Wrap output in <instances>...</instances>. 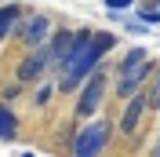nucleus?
<instances>
[{
  "instance_id": "f257e3e1",
  "label": "nucleus",
  "mask_w": 160,
  "mask_h": 157,
  "mask_svg": "<svg viewBox=\"0 0 160 157\" xmlns=\"http://www.w3.org/2000/svg\"><path fill=\"white\" fill-rule=\"evenodd\" d=\"M153 69H157V62L149 59V51L146 48H131L128 55H124V62L117 66V95L128 102L131 95H138L142 84L153 77Z\"/></svg>"
},
{
  "instance_id": "f03ea898",
  "label": "nucleus",
  "mask_w": 160,
  "mask_h": 157,
  "mask_svg": "<svg viewBox=\"0 0 160 157\" xmlns=\"http://www.w3.org/2000/svg\"><path fill=\"white\" fill-rule=\"evenodd\" d=\"M109 139H113V121L91 117L77 132V139H73V157H102V150L109 146Z\"/></svg>"
},
{
  "instance_id": "7ed1b4c3",
  "label": "nucleus",
  "mask_w": 160,
  "mask_h": 157,
  "mask_svg": "<svg viewBox=\"0 0 160 157\" xmlns=\"http://www.w3.org/2000/svg\"><path fill=\"white\" fill-rule=\"evenodd\" d=\"M102 99H106V73L95 69V73L77 88V117H80V121H91L95 113H98Z\"/></svg>"
},
{
  "instance_id": "20e7f679",
  "label": "nucleus",
  "mask_w": 160,
  "mask_h": 157,
  "mask_svg": "<svg viewBox=\"0 0 160 157\" xmlns=\"http://www.w3.org/2000/svg\"><path fill=\"white\" fill-rule=\"evenodd\" d=\"M51 30H55V22H51L48 11H33V15L22 19V26L15 30V37L22 40V48H26V51H33V48H44V44H48Z\"/></svg>"
},
{
  "instance_id": "39448f33",
  "label": "nucleus",
  "mask_w": 160,
  "mask_h": 157,
  "mask_svg": "<svg viewBox=\"0 0 160 157\" xmlns=\"http://www.w3.org/2000/svg\"><path fill=\"white\" fill-rule=\"evenodd\" d=\"M48 69H55V66H51V51H48V44H44V48L26 51V59L15 66V80H18V84H37Z\"/></svg>"
},
{
  "instance_id": "423d86ee",
  "label": "nucleus",
  "mask_w": 160,
  "mask_h": 157,
  "mask_svg": "<svg viewBox=\"0 0 160 157\" xmlns=\"http://www.w3.org/2000/svg\"><path fill=\"white\" fill-rule=\"evenodd\" d=\"M73 40H77V30H51V37H48V51H51V66H55V69H62V62L69 59Z\"/></svg>"
},
{
  "instance_id": "0eeeda50",
  "label": "nucleus",
  "mask_w": 160,
  "mask_h": 157,
  "mask_svg": "<svg viewBox=\"0 0 160 157\" xmlns=\"http://www.w3.org/2000/svg\"><path fill=\"white\" fill-rule=\"evenodd\" d=\"M146 110H149V102H146V95H131L128 99V106H124V113H120V132L124 135H135L142 124V117H146Z\"/></svg>"
},
{
  "instance_id": "6e6552de",
  "label": "nucleus",
  "mask_w": 160,
  "mask_h": 157,
  "mask_svg": "<svg viewBox=\"0 0 160 157\" xmlns=\"http://www.w3.org/2000/svg\"><path fill=\"white\" fill-rule=\"evenodd\" d=\"M22 19H26V11H22V4H0V40H8L11 33L22 26Z\"/></svg>"
},
{
  "instance_id": "1a4fd4ad",
  "label": "nucleus",
  "mask_w": 160,
  "mask_h": 157,
  "mask_svg": "<svg viewBox=\"0 0 160 157\" xmlns=\"http://www.w3.org/2000/svg\"><path fill=\"white\" fill-rule=\"evenodd\" d=\"M18 135V113L8 106V102H0V139L8 143V139Z\"/></svg>"
},
{
  "instance_id": "9d476101",
  "label": "nucleus",
  "mask_w": 160,
  "mask_h": 157,
  "mask_svg": "<svg viewBox=\"0 0 160 157\" xmlns=\"http://www.w3.org/2000/svg\"><path fill=\"white\" fill-rule=\"evenodd\" d=\"M55 91H58L55 84H40V88H37V95H33V106H40V110H44L51 99H55Z\"/></svg>"
},
{
  "instance_id": "9b49d317",
  "label": "nucleus",
  "mask_w": 160,
  "mask_h": 157,
  "mask_svg": "<svg viewBox=\"0 0 160 157\" xmlns=\"http://www.w3.org/2000/svg\"><path fill=\"white\" fill-rule=\"evenodd\" d=\"M142 95H146V102H149V110H160V73L153 77L149 91H142Z\"/></svg>"
},
{
  "instance_id": "f8f14e48",
  "label": "nucleus",
  "mask_w": 160,
  "mask_h": 157,
  "mask_svg": "<svg viewBox=\"0 0 160 157\" xmlns=\"http://www.w3.org/2000/svg\"><path fill=\"white\" fill-rule=\"evenodd\" d=\"M0 95H4V102H15V99L22 95V84L15 80V84H8V88H0Z\"/></svg>"
},
{
  "instance_id": "ddd939ff",
  "label": "nucleus",
  "mask_w": 160,
  "mask_h": 157,
  "mask_svg": "<svg viewBox=\"0 0 160 157\" xmlns=\"http://www.w3.org/2000/svg\"><path fill=\"white\" fill-rule=\"evenodd\" d=\"M102 4H106L109 11H128V8H135V4H138V0H102Z\"/></svg>"
},
{
  "instance_id": "4468645a",
  "label": "nucleus",
  "mask_w": 160,
  "mask_h": 157,
  "mask_svg": "<svg viewBox=\"0 0 160 157\" xmlns=\"http://www.w3.org/2000/svg\"><path fill=\"white\" fill-rule=\"evenodd\" d=\"M153 157H160V143H157V146H153Z\"/></svg>"
}]
</instances>
